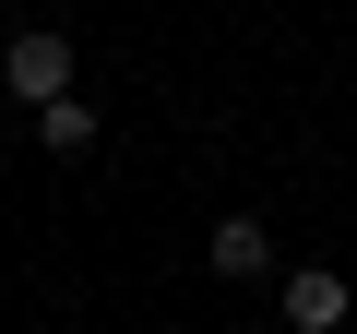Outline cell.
<instances>
[{
	"label": "cell",
	"instance_id": "cell-1",
	"mask_svg": "<svg viewBox=\"0 0 357 334\" xmlns=\"http://www.w3.org/2000/svg\"><path fill=\"white\" fill-rule=\"evenodd\" d=\"M0 84H13L24 108H48V96H72V36H48V24H24L13 48H0Z\"/></svg>",
	"mask_w": 357,
	"mask_h": 334
},
{
	"label": "cell",
	"instance_id": "cell-2",
	"mask_svg": "<svg viewBox=\"0 0 357 334\" xmlns=\"http://www.w3.org/2000/svg\"><path fill=\"white\" fill-rule=\"evenodd\" d=\"M333 322H345V275L298 263V275H286V334H333Z\"/></svg>",
	"mask_w": 357,
	"mask_h": 334
},
{
	"label": "cell",
	"instance_id": "cell-3",
	"mask_svg": "<svg viewBox=\"0 0 357 334\" xmlns=\"http://www.w3.org/2000/svg\"><path fill=\"white\" fill-rule=\"evenodd\" d=\"M215 275H274V227L262 215H215Z\"/></svg>",
	"mask_w": 357,
	"mask_h": 334
},
{
	"label": "cell",
	"instance_id": "cell-4",
	"mask_svg": "<svg viewBox=\"0 0 357 334\" xmlns=\"http://www.w3.org/2000/svg\"><path fill=\"white\" fill-rule=\"evenodd\" d=\"M36 143H48V155H96V108H84V96H48V108H36Z\"/></svg>",
	"mask_w": 357,
	"mask_h": 334
}]
</instances>
